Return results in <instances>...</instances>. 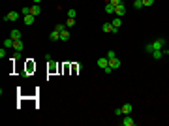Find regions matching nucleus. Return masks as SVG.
Here are the masks:
<instances>
[{"instance_id":"nucleus-10","label":"nucleus","mask_w":169,"mask_h":126,"mask_svg":"<svg viewBox=\"0 0 169 126\" xmlns=\"http://www.w3.org/2000/svg\"><path fill=\"white\" fill-rule=\"evenodd\" d=\"M9 38H11V40H21V30H17V28H13V30H11V34H9Z\"/></svg>"},{"instance_id":"nucleus-25","label":"nucleus","mask_w":169,"mask_h":126,"mask_svg":"<svg viewBox=\"0 0 169 126\" xmlns=\"http://www.w3.org/2000/svg\"><path fill=\"white\" fill-rule=\"evenodd\" d=\"M107 2H111L113 6H118V4H122V0H107Z\"/></svg>"},{"instance_id":"nucleus-17","label":"nucleus","mask_w":169,"mask_h":126,"mask_svg":"<svg viewBox=\"0 0 169 126\" xmlns=\"http://www.w3.org/2000/svg\"><path fill=\"white\" fill-rule=\"evenodd\" d=\"M60 40H62V41L70 40V30H62V32H60Z\"/></svg>"},{"instance_id":"nucleus-13","label":"nucleus","mask_w":169,"mask_h":126,"mask_svg":"<svg viewBox=\"0 0 169 126\" xmlns=\"http://www.w3.org/2000/svg\"><path fill=\"white\" fill-rule=\"evenodd\" d=\"M49 40H51V41H57V40H60V32H58V30H53V32L49 34Z\"/></svg>"},{"instance_id":"nucleus-20","label":"nucleus","mask_w":169,"mask_h":126,"mask_svg":"<svg viewBox=\"0 0 169 126\" xmlns=\"http://www.w3.org/2000/svg\"><path fill=\"white\" fill-rule=\"evenodd\" d=\"M4 47H13V40H11V38H8V40L4 41Z\"/></svg>"},{"instance_id":"nucleus-18","label":"nucleus","mask_w":169,"mask_h":126,"mask_svg":"<svg viewBox=\"0 0 169 126\" xmlns=\"http://www.w3.org/2000/svg\"><path fill=\"white\" fill-rule=\"evenodd\" d=\"M134 8L135 9H141L143 8V0H135V2H134Z\"/></svg>"},{"instance_id":"nucleus-15","label":"nucleus","mask_w":169,"mask_h":126,"mask_svg":"<svg viewBox=\"0 0 169 126\" xmlns=\"http://www.w3.org/2000/svg\"><path fill=\"white\" fill-rule=\"evenodd\" d=\"M34 17H36V15H25V19H23V21H25V25H27V27H30L32 23H34Z\"/></svg>"},{"instance_id":"nucleus-3","label":"nucleus","mask_w":169,"mask_h":126,"mask_svg":"<svg viewBox=\"0 0 169 126\" xmlns=\"http://www.w3.org/2000/svg\"><path fill=\"white\" fill-rule=\"evenodd\" d=\"M2 19H4V23L6 21H17V19H19V11H9V13L4 15Z\"/></svg>"},{"instance_id":"nucleus-8","label":"nucleus","mask_w":169,"mask_h":126,"mask_svg":"<svg viewBox=\"0 0 169 126\" xmlns=\"http://www.w3.org/2000/svg\"><path fill=\"white\" fill-rule=\"evenodd\" d=\"M132 111H134V105L132 104H124L122 105V115H130Z\"/></svg>"},{"instance_id":"nucleus-1","label":"nucleus","mask_w":169,"mask_h":126,"mask_svg":"<svg viewBox=\"0 0 169 126\" xmlns=\"http://www.w3.org/2000/svg\"><path fill=\"white\" fill-rule=\"evenodd\" d=\"M165 43H167V41H165V38H158L156 41H150V43H147L145 51H147V53H152L154 49H162V47H164Z\"/></svg>"},{"instance_id":"nucleus-29","label":"nucleus","mask_w":169,"mask_h":126,"mask_svg":"<svg viewBox=\"0 0 169 126\" xmlns=\"http://www.w3.org/2000/svg\"><path fill=\"white\" fill-rule=\"evenodd\" d=\"M40 2H41V0H34V4H40Z\"/></svg>"},{"instance_id":"nucleus-19","label":"nucleus","mask_w":169,"mask_h":126,"mask_svg":"<svg viewBox=\"0 0 169 126\" xmlns=\"http://www.w3.org/2000/svg\"><path fill=\"white\" fill-rule=\"evenodd\" d=\"M75 25V19L73 17H68V21H66V27H73Z\"/></svg>"},{"instance_id":"nucleus-22","label":"nucleus","mask_w":169,"mask_h":126,"mask_svg":"<svg viewBox=\"0 0 169 126\" xmlns=\"http://www.w3.org/2000/svg\"><path fill=\"white\" fill-rule=\"evenodd\" d=\"M105 57H107V59H115V57H116V53H115V51H107V55H105Z\"/></svg>"},{"instance_id":"nucleus-21","label":"nucleus","mask_w":169,"mask_h":126,"mask_svg":"<svg viewBox=\"0 0 169 126\" xmlns=\"http://www.w3.org/2000/svg\"><path fill=\"white\" fill-rule=\"evenodd\" d=\"M75 15H77V11H75L73 8H71V9H68V17H73V19H75Z\"/></svg>"},{"instance_id":"nucleus-9","label":"nucleus","mask_w":169,"mask_h":126,"mask_svg":"<svg viewBox=\"0 0 169 126\" xmlns=\"http://www.w3.org/2000/svg\"><path fill=\"white\" fill-rule=\"evenodd\" d=\"M98 66L102 68H105V66H109V59H107V57H102V59H98Z\"/></svg>"},{"instance_id":"nucleus-27","label":"nucleus","mask_w":169,"mask_h":126,"mask_svg":"<svg viewBox=\"0 0 169 126\" xmlns=\"http://www.w3.org/2000/svg\"><path fill=\"white\" fill-rule=\"evenodd\" d=\"M103 72H105V73H107V75H109V73H111V72H113V68H111V66H105V68H103Z\"/></svg>"},{"instance_id":"nucleus-28","label":"nucleus","mask_w":169,"mask_h":126,"mask_svg":"<svg viewBox=\"0 0 169 126\" xmlns=\"http://www.w3.org/2000/svg\"><path fill=\"white\" fill-rule=\"evenodd\" d=\"M115 115H122V107H116L115 109Z\"/></svg>"},{"instance_id":"nucleus-30","label":"nucleus","mask_w":169,"mask_h":126,"mask_svg":"<svg viewBox=\"0 0 169 126\" xmlns=\"http://www.w3.org/2000/svg\"><path fill=\"white\" fill-rule=\"evenodd\" d=\"M165 55H167V57H169V49H167V51H165Z\"/></svg>"},{"instance_id":"nucleus-26","label":"nucleus","mask_w":169,"mask_h":126,"mask_svg":"<svg viewBox=\"0 0 169 126\" xmlns=\"http://www.w3.org/2000/svg\"><path fill=\"white\" fill-rule=\"evenodd\" d=\"M154 4V0H143V6H152Z\"/></svg>"},{"instance_id":"nucleus-7","label":"nucleus","mask_w":169,"mask_h":126,"mask_svg":"<svg viewBox=\"0 0 169 126\" xmlns=\"http://www.w3.org/2000/svg\"><path fill=\"white\" fill-rule=\"evenodd\" d=\"M109 66L113 68V70H116V68H120V59H109Z\"/></svg>"},{"instance_id":"nucleus-14","label":"nucleus","mask_w":169,"mask_h":126,"mask_svg":"<svg viewBox=\"0 0 169 126\" xmlns=\"http://www.w3.org/2000/svg\"><path fill=\"white\" fill-rule=\"evenodd\" d=\"M105 13H109V15L115 13V6H113L111 2H107V4H105Z\"/></svg>"},{"instance_id":"nucleus-23","label":"nucleus","mask_w":169,"mask_h":126,"mask_svg":"<svg viewBox=\"0 0 169 126\" xmlns=\"http://www.w3.org/2000/svg\"><path fill=\"white\" fill-rule=\"evenodd\" d=\"M55 30H58V32H62V30H66V27H64V25H60V23H58V25H57V28H55Z\"/></svg>"},{"instance_id":"nucleus-6","label":"nucleus","mask_w":169,"mask_h":126,"mask_svg":"<svg viewBox=\"0 0 169 126\" xmlns=\"http://www.w3.org/2000/svg\"><path fill=\"white\" fill-rule=\"evenodd\" d=\"M13 49L19 51V53L25 49V43H23V40H15V41H13Z\"/></svg>"},{"instance_id":"nucleus-11","label":"nucleus","mask_w":169,"mask_h":126,"mask_svg":"<svg viewBox=\"0 0 169 126\" xmlns=\"http://www.w3.org/2000/svg\"><path fill=\"white\" fill-rule=\"evenodd\" d=\"M150 55H152V57H154L156 60H160L162 57H164V55H165V53H164V51H162V49H154V51H152Z\"/></svg>"},{"instance_id":"nucleus-12","label":"nucleus","mask_w":169,"mask_h":126,"mask_svg":"<svg viewBox=\"0 0 169 126\" xmlns=\"http://www.w3.org/2000/svg\"><path fill=\"white\" fill-rule=\"evenodd\" d=\"M41 13V8H40V4H34L30 8V15H40Z\"/></svg>"},{"instance_id":"nucleus-16","label":"nucleus","mask_w":169,"mask_h":126,"mask_svg":"<svg viewBox=\"0 0 169 126\" xmlns=\"http://www.w3.org/2000/svg\"><path fill=\"white\" fill-rule=\"evenodd\" d=\"M111 23H113V27H115V28H120V27H122V17H115Z\"/></svg>"},{"instance_id":"nucleus-5","label":"nucleus","mask_w":169,"mask_h":126,"mask_svg":"<svg viewBox=\"0 0 169 126\" xmlns=\"http://www.w3.org/2000/svg\"><path fill=\"white\" fill-rule=\"evenodd\" d=\"M122 124H124V126H134L135 121H134V117H132V115H124V121H122Z\"/></svg>"},{"instance_id":"nucleus-24","label":"nucleus","mask_w":169,"mask_h":126,"mask_svg":"<svg viewBox=\"0 0 169 126\" xmlns=\"http://www.w3.org/2000/svg\"><path fill=\"white\" fill-rule=\"evenodd\" d=\"M21 13H23V15H30V8H23Z\"/></svg>"},{"instance_id":"nucleus-2","label":"nucleus","mask_w":169,"mask_h":126,"mask_svg":"<svg viewBox=\"0 0 169 126\" xmlns=\"http://www.w3.org/2000/svg\"><path fill=\"white\" fill-rule=\"evenodd\" d=\"M102 30L107 32V34H109V32H113V34H115V32H118V28L113 27V23H103V25H102Z\"/></svg>"},{"instance_id":"nucleus-4","label":"nucleus","mask_w":169,"mask_h":126,"mask_svg":"<svg viewBox=\"0 0 169 126\" xmlns=\"http://www.w3.org/2000/svg\"><path fill=\"white\" fill-rule=\"evenodd\" d=\"M124 13H126V6H124V4L115 6V15H116V17H122Z\"/></svg>"}]
</instances>
